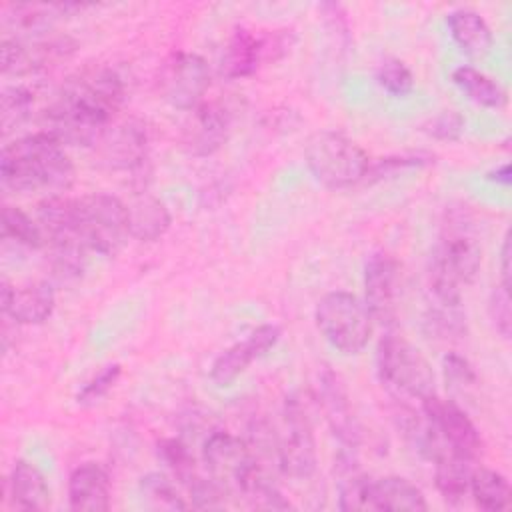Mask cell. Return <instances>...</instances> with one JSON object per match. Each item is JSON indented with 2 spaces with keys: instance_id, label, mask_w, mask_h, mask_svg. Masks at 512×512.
Listing matches in <instances>:
<instances>
[{
  "instance_id": "1",
  "label": "cell",
  "mask_w": 512,
  "mask_h": 512,
  "mask_svg": "<svg viewBox=\"0 0 512 512\" xmlns=\"http://www.w3.org/2000/svg\"><path fill=\"white\" fill-rule=\"evenodd\" d=\"M126 86L110 66H86L74 72L44 112L42 132L62 146H96L122 108Z\"/></svg>"
},
{
  "instance_id": "2",
  "label": "cell",
  "mask_w": 512,
  "mask_h": 512,
  "mask_svg": "<svg viewBox=\"0 0 512 512\" xmlns=\"http://www.w3.org/2000/svg\"><path fill=\"white\" fill-rule=\"evenodd\" d=\"M482 248L466 208L446 212L440 240L434 248L428 272L432 302L438 306H462V286L472 284L480 272Z\"/></svg>"
},
{
  "instance_id": "3",
  "label": "cell",
  "mask_w": 512,
  "mask_h": 512,
  "mask_svg": "<svg viewBox=\"0 0 512 512\" xmlns=\"http://www.w3.org/2000/svg\"><path fill=\"white\" fill-rule=\"evenodd\" d=\"M0 180L14 192L58 194L72 186L74 164L64 146L40 130L2 148Z\"/></svg>"
},
{
  "instance_id": "4",
  "label": "cell",
  "mask_w": 512,
  "mask_h": 512,
  "mask_svg": "<svg viewBox=\"0 0 512 512\" xmlns=\"http://www.w3.org/2000/svg\"><path fill=\"white\" fill-rule=\"evenodd\" d=\"M304 160L318 184L330 190L350 188L368 174V154L348 136L336 130L312 134L304 148Z\"/></svg>"
},
{
  "instance_id": "5",
  "label": "cell",
  "mask_w": 512,
  "mask_h": 512,
  "mask_svg": "<svg viewBox=\"0 0 512 512\" xmlns=\"http://www.w3.org/2000/svg\"><path fill=\"white\" fill-rule=\"evenodd\" d=\"M74 200V228L88 252L116 256L130 238L128 206L106 192L84 194Z\"/></svg>"
},
{
  "instance_id": "6",
  "label": "cell",
  "mask_w": 512,
  "mask_h": 512,
  "mask_svg": "<svg viewBox=\"0 0 512 512\" xmlns=\"http://www.w3.org/2000/svg\"><path fill=\"white\" fill-rule=\"evenodd\" d=\"M314 320L324 340L344 356L362 352L374 328L364 300L346 290L324 294L314 308Z\"/></svg>"
},
{
  "instance_id": "7",
  "label": "cell",
  "mask_w": 512,
  "mask_h": 512,
  "mask_svg": "<svg viewBox=\"0 0 512 512\" xmlns=\"http://www.w3.org/2000/svg\"><path fill=\"white\" fill-rule=\"evenodd\" d=\"M378 376L394 394H402L422 402L436 394V378L432 366L422 352L404 336L388 332L380 338L376 350Z\"/></svg>"
},
{
  "instance_id": "8",
  "label": "cell",
  "mask_w": 512,
  "mask_h": 512,
  "mask_svg": "<svg viewBox=\"0 0 512 512\" xmlns=\"http://www.w3.org/2000/svg\"><path fill=\"white\" fill-rule=\"evenodd\" d=\"M280 472L294 480H308L318 468V450L312 418L298 396H290L282 408V426L276 432Z\"/></svg>"
},
{
  "instance_id": "9",
  "label": "cell",
  "mask_w": 512,
  "mask_h": 512,
  "mask_svg": "<svg viewBox=\"0 0 512 512\" xmlns=\"http://www.w3.org/2000/svg\"><path fill=\"white\" fill-rule=\"evenodd\" d=\"M210 88V66L196 52H172L160 66L158 92L178 110H194Z\"/></svg>"
},
{
  "instance_id": "10",
  "label": "cell",
  "mask_w": 512,
  "mask_h": 512,
  "mask_svg": "<svg viewBox=\"0 0 512 512\" xmlns=\"http://www.w3.org/2000/svg\"><path fill=\"white\" fill-rule=\"evenodd\" d=\"M202 462L208 476L226 492L242 494L250 478L258 472L244 438L226 430H212L202 444Z\"/></svg>"
},
{
  "instance_id": "11",
  "label": "cell",
  "mask_w": 512,
  "mask_h": 512,
  "mask_svg": "<svg viewBox=\"0 0 512 512\" xmlns=\"http://www.w3.org/2000/svg\"><path fill=\"white\" fill-rule=\"evenodd\" d=\"M420 410L430 430L434 432L440 444V450L460 452L470 458L480 456L482 452L480 432L456 402L444 400L432 394L420 402Z\"/></svg>"
},
{
  "instance_id": "12",
  "label": "cell",
  "mask_w": 512,
  "mask_h": 512,
  "mask_svg": "<svg viewBox=\"0 0 512 512\" xmlns=\"http://www.w3.org/2000/svg\"><path fill=\"white\" fill-rule=\"evenodd\" d=\"M400 264L386 252L376 250L364 262V304L380 324H392L398 316Z\"/></svg>"
},
{
  "instance_id": "13",
  "label": "cell",
  "mask_w": 512,
  "mask_h": 512,
  "mask_svg": "<svg viewBox=\"0 0 512 512\" xmlns=\"http://www.w3.org/2000/svg\"><path fill=\"white\" fill-rule=\"evenodd\" d=\"M318 404L322 406L330 432L342 444V450H356L362 438V428L344 380L328 366L318 372Z\"/></svg>"
},
{
  "instance_id": "14",
  "label": "cell",
  "mask_w": 512,
  "mask_h": 512,
  "mask_svg": "<svg viewBox=\"0 0 512 512\" xmlns=\"http://www.w3.org/2000/svg\"><path fill=\"white\" fill-rule=\"evenodd\" d=\"M148 142L146 124L138 118H128L108 126L96 148L108 168L136 172L148 160Z\"/></svg>"
},
{
  "instance_id": "15",
  "label": "cell",
  "mask_w": 512,
  "mask_h": 512,
  "mask_svg": "<svg viewBox=\"0 0 512 512\" xmlns=\"http://www.w3.org/2000/svg\"><path fill=\"white\" fill-rule=\"evenodd\" d=\"M232 126L230 110L220 102H202L190 110L182 128V146L190 156L216 154L228 140Z\"/></svg>"
},
{
  "instance_id": "16",
  "label": "cell",
  "mask_w": 512,
  "mask_h": 512,
  "mask_svg": "<svg viewBox=\"0 0 512 512\" xmlns=\"http://www.w3.org/2000/svg\"><path fill=\"white\" fill-rule=\"evenodd\" d=\"M74 50L68 38H52L38 42H24L18 38H4L0 46V62L4 74H28L66 58Z\"/></svg>"
},
{
  "instance_id": "17",
  "label": "cell",
  "mask_w": 512,
  "mask_h": 512,
  "mask_svg": "<svg viewBox=\"0 0 512 512\" xmlns=\"http://www.w3.org/2000/svg\"><path fill=\"white\" fill-rule=\"evenodd\" d=\"M56 306V294L48 282H32L14 288L6 278L0 282V308L2 314L16 324H42Z\"/></svg>"
},
{
  "instance_id": "18",
  "label": "cell",
  "mask_w": 512,
  "mask_h": 512,
  "mask_svg": "<svg viewBox=\"0 0 512 512\" xmlns=\"http://www.w3.org/2000/svg\"><path fill=\"white\" fill-rule=\"evenodd\" d=\"M68 506L76 512L110 508V476L98 462H82L68 476Z\"/></svg>"
},
{
  "instance_id": "19",
  "label": "cell",
  "mask_w": 512,
  "mask_h": 512,
  "mask_svg": "<svg viewBox=\"0 0 512 512\" xmlns=\"http://www.w3.org/2000/svg\"><path fill=\"white\" fill-rule=\"evenodd\" d=\"M264 62H268L264 36L254 34L248 28H236L230 34L228 44H226V48L222 52L220 74L224 78H230V80L248 78Z\"/></svg>"
},
{
  "instance_id": "20",
  "label": "cell",
  "mask_w": 512,
  "mask_h": 512,
  "mask_svg": "<svg viewBox=\"0 0 512 512\" xmlns=\"http://www.w3.org/2000/svg\"><path fill=\"white\" fill-rule=\"evenodd\" d=\"M370 508L372 512H424L428 502L422 490L404 476L370 478Z\"/></svg>"
},
{
  "instance_id": "21",
  "label": "cell",
  "mask_w": 512,
  "mask_h": 512,
  "mask_svg": "<svg viewBox=\"0 0 512 512\" xmlns=\"http://www.w3.org/2000/svg\"><path fill=\"white\" fill-rule=\"evenodd\" d=\"M6 490L16 510L40 512L50 506V488L46 476L28 460L14 462Z\"/></svg>"
},
{
  "instance_id": "22",
  "label": "cell",
  "mask_w": 512,
  "mask_h": 512,
  "mask_svg": "<svg viewBox=\"0 0 512 512\" xmlns=\"http://www.w3.org/2000/svg\"><path fill=\"white\" fill-rule=\"evenodd\" d=\"M78 4H6L2 6V22L16 38L36 36L52 28V24L66 12L78 10Z\"/></svg>"
},
{
  "instance_id": "23",
  "label": "cell",
  "mask_w": 512,
  "mask_h": 512,
  "mask_svg": "<svg viewBox=\"0 0 512 512\" xmlns=\"http://www.w3.org/2000/svg\"><path fill=\"white\" fill-rule=\"evenodd\" d=\"M446 26L452 40L464 54L472 58H484L490 54L494 46V34L478 12L468 8L452 10L446 16Z\"/></svg>"
},
{
  "instance_id": "24",
  "label": "cell",
  "mask_w": 512,
  "mask_h": 512,
  "mask_svg": "<svg viewBox=\"0 0 512 512\" xmlns=\"http://www.w3.org/2000/svg\"><path fill=\"white\" fill-rule=\"evenodd\" d=\"M476 470V458L452 450H440L434 456V484L446 502H460Z\"/></svg>"
},
{
  "instance_id": "25",
  "label": "cell",
  "mask_w": 512,
  "mask_h": 512,
  "mask_svg": "<svg viewBox=\"0 0 512 512\" xmlns=\"http://www.w3.org/2000/svg\"><path fill=\"white\" fill-rule=\"evenodd\" d=\"M128 218H130V236L138 242H156L160 240L170 224L172 216L164 202L150 194L138 196L128 206Z\"/></svg>"
},
{
  "instance_id": "26",
  "label": "cell",
  "mask_w": 512,
  "mask_h": 512,
  "mask_svg": "<svg viewBox=\"0 0 512 512\" xmlns=\"http://www.w3.org/2000/svg\"><path fill=\"white\" fill-rule=\"evenodd\" d=\"M452 82L478 106L498 110L508 102L504 86L474 66H458L452 72Z\"/></svg>"
},
{
  "instance_id": "27",
  "label": "cell",
  "mask_w": 512,
  "mask_h": 512,
  "mask_svg": "<svg viewBox=\"0 0 512 512\" xmlns=\"http://www.w3.org/2000/svg\"><path fill=\"white\" fill-rule=\"evenodd\" d=\"M260 356H264L262 350L258 348L254 338L248 334L246 340L224 348L214 358V362L210 366V380L216 386H230Z\"/></svg>"
},
{
  "instance_id": "28",
  "label": "cell",
  "mask_w": 512,
  "mask_h": 512,
  "mask_svg": "<svg viewBox=\"0 0 512 512\" xmlns=\"http://www.w3.org/2000/svg\"><path fill=\"white\" fill-rule=\"evenodd\" d=\"M468 492L474 504L484 512H502L510 504V484L504 474L492 468L476 466Z\"/></svg>"
},
{
  "instance_id": "29",
  "label": "cell",
  "mask_w": 512,
  "mask_h": 512,
  "mask_svg": "<svg viewBox=\"0 0 512 512\" xmlns=\"http://www.w3.org/2000/svg\"><path fill=\"white\" fill-rule=\"evenodd\" d=\"M2 236L6 240H12L24 248L38 250L46 246L44 232L30 214L20 210L18 206H4L2 208Z\"/></svg>"
},
{
  "instance_id": "30",
  "label": "cell",
  "mask_w": 512,
  "mask_h": 512,
  "mask_svg": "<svg viewBox=\"0 0 512 512\" xmlns=\"http://www.w3.org/2000/svg\"><path fill=\"white\" fill-rule=\"evenodd\" d=\"M156 454L166 464V468L174 474V478H178L180 484L190 486L200 476V472L196 468V460H194L190 448L182 440H178V438L158 440Z\"/></svg>"
},
{
  "instance_id": "31",
  "label": "cell",
  "mask_w": 512,
  "mask_h": 512,
  "mask_svg": "<svg viewBox=\"0 0 512 512\" xmlns=\"http://www.w3.org/2000/svg\"><path fill=\"white\" fill-rule=\"evenodd\" d=\"M140 494L148 508L154 510H186L188 504L176 492L174 484L160 472H148L138 482Z\"/></svg>"
},
{
  "instance_id": "32",
  "label": "cell",
  "mask_w": 512,
  "mask_h": 512,
  "mask_svg": "<svg viewBox=\"0 0 512 512\" xmlns=\"http://www.w3.org/2000/svg\"><path fill=\"white\" fill-rule=\"evenodd\" d=\"M34 104L32 92L24 86H8L0 96V126L8 134L12 128H18L28 120L30 108Z\"/></svg>"
},
{
  "instance_id": "33",
  "label": "cell",
  "mask_w": 512,
  "mask_h": 512,
  "mask_svg": "<svg viewBox=\"0 0 512 512\" xmlns=\"http://www.w3.org/2000/svg\"><path fill=\"white\" fill-rule=\"evenodd\" d=\"M378 84L392 96H408L414 88V74L400 58H384L376 68Z\"/></svg>"
},
{
  "instance_id": "34",
  "label": "cell",
  "mask_w": 512,
  "mask_h": 512,
  "mask_svg": "<svg viewBox=\"0 0 512 512\" xmlns=\"http://www.w3.org/2000/svg\"><path fill=\"white\" fill-rule=\"evenodd\" d=\"M368 488H370V476L352 472L340 484L338 508L344 512H372Z\"/></svg>"
},
{
  "instance_id": "35",
  "label": "cell",
  "mask_w": 512,
  "mask_h": 512,
  "mask_svg": "<svg viewBox=\"0 0 512 512\" xmlns=\"http://www.w3.org/2000/svg\"><path fill=\"white\" fill-rule=\"evenodd\" d=\"M120 376H122V366L118 362L104 366L98 374H94L88 382H84V386L76 394V402L84 406L96 404L116 386Z\"/></svg>"
},
{
  "instance_id": "36",
  "label": "cell",
  "mask_w": 512,
  "mask_h": 512,
  "mask_svg": "<svg viewBox=\"0 0 512 512\" xmlns=\"http://www.w3.org/2000/svg\"><path fill=\"white\" fill-rule=\"evenodd\" d=\"M192 506L194 508H204V510H218L224 508L228 492L210 476H198L190 486H186Z\"/></svg>"
},
{
  "instance_id": "37",
  "label": "cell",
  "mask_w": 512,
  "mask_h": 512,
  "mask_svg": "<svg viewBox=\"0 0 512 512\" xmlns=\"http://www.w3.org/2000/svg\"><path fill=\"white\" fill-rule=\"evenodd\" d=\"M464 126H466V122L460 112L444 110L438 116H434L432 120H428V124H424V132L428 136H432L434 140L456 142V140H460Z\"/></svg>"
},
{
  "instance_id": "38",
  "label": "cell",
  "mask_w": 512,
  "mask_h": 512,
  "mask_svg": "<svg viewBox=\"0 0 512 512\" xmlns=\"http://www.w3.org/2000/svg\"><path fill=\"white\" fill-rule=\"evenodd\" d=\"M488 316L496 332L508 340L512 334V310H510V290L498 286L492 290L488 300Z\"/></svg>"
},
{
  "instance_id": "39",
  "label": "cell",
  "mask_w": 512,
  "mask_h": 512,
  "mask_svg": "<svg viewBox=\"0 0 512 512\" xmlns=\"http://www.w3.org/2000/svg\"><path fill=\"white\" fill-rule=\"evenodd\" d=\"M442 370L446 374V380H450L452 384H458V386L476 384V372H474L472 364L456 352H448L442 358Z\"/></svg>"
},
{
  "instance_id": "40",
  "label": "cell",
  "mask_w": 512,
  "mask_h": 512,
  "mask_svg": "<svg viewBox=\"0 0 512 512\" xmlns=\"http://www.w3.org/2000/svg\"><path fill=\"white\" fill-rule=\"evenodd\" d=\"M510 232L506 230L502 246H500V286L510 290V256H512V246H510Z\"/></svg>"
},
{
  "instance_id": "41",
  "label": "cell",
  "mask_w": 512,
  "mask_h": 512,
  "mask_svg": "<svg viewBox=\"0 0 512 512\" xmlns=\"http://www.w3.org/2000/svg\"><path fill=\"white\" fill-rule=\"evenodd\" d=\"M486 176H488V180H492V182H496V184H502V186H510V182H512V172H510V164L506 162V164L498 166L496 170L488 172Z\"/></svg>"
}]
</instances>
